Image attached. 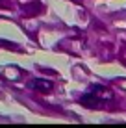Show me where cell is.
Masks as SVG:
<instances>
[{
    "mask_svg": "<svg viewBox=\"0 0 126 128\" xmlns=\"http://www.w3.org/2000/svg\"><path fill=\"white\" fill-rule=\"evenodd\" d=\"M113 91L108 89L104 86H93L89 91H85L84 95L80 96V104H84L85 108H100L104 104L113 102Z\"/></svg>",
    "mask_w": 126,
    "mask_h": 128,
    "instance_id": "cell-1",
    "label": "cell"
},
{
    "mask_svg": "<svg viewBox=\"0 0 126 128\" xmlns=\"http://www.w3.org/2000/svg\"><path fill=\"white\" fill-rule=\"evenodd\" d=\"M30 87H32V89H37V91H43V93H48V91H52L54 84L48 82V80H41V78H35V80L30 82Z\"/></svg>",
    "mask_w": 126,
    "mask_h": 128,
    "instance_id": "cell-2",
    "label": "cell"
}]
</instances>
